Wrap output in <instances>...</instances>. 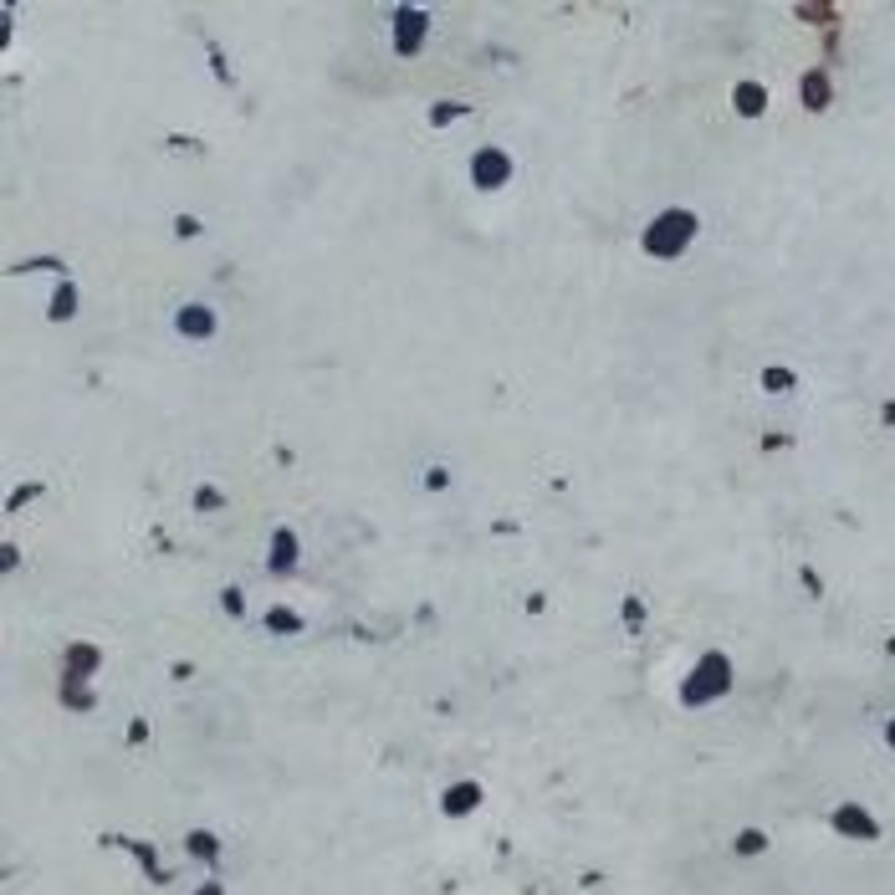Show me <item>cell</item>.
<instances>
[{
  "instance_id": "cell-2",
  "label": "cell",
  "mask_w": 895,
  "mask_h": 895,
  "mask_svg": "<svg viewBox=\"0 0 895 895\" xmlns=\"http://www.w3.org/2000/svg\"><path fill=\"white\" fill-rule=\"evenodd\" d=\"M890 742H895V722H890Z\"/></svg>"
},
{
  "instance_id": "cell-1",
  "label": "cell",
  "mask_w": 895,
  "mask_h": 895,
  "mask_svg": "<svg viewBox=\"0 0 895 895\" xmlns=\"http://www.w3.org/2000/svg\"><path fill=\"white\" fill-rule=\"evenodd\" d=\"M839 829H849V834H865V839H875V824L865 819V809H839Z\"/></svg>"
}]
</instances>
